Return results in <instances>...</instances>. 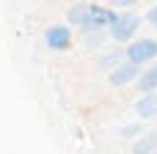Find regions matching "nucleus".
I'll use <instances>...</instances> for the list:
<instances>
[{"label":"nucleus","mask_w":157,"mask_h":154,"mask_svg":"<svg viewBox=\"0 0 157 154\" xmlns=\"http://www.w3.org/2000/svg\"><path fill=\"white\" fill-rule=\"evenodd\" d=\"M138 28H141V17H138V14H119V17L110 22L108 33H110L113 41H130V39L138 33Z\"/></svg>","instance_id":"1"},{"label":"nucleus","mask_w":157,"mask_h":154,"mask_svg":"<svg viewBox=\"0 0 157 154\" xmlns=\"http://www.w3.org/2000/svg\"><path fill=\"white\" fill-rule=\"evenodd\" d=\"M116 17H119V14H116L113 8L99 6V3H88V19H86V25H83V33H88V30H105V28H110V22H113Z\"/></svg>","instance_id":"2"},{"label":"nucleus","mask_w":157,"mask_h":154,"mask_svg":"<svg viewBox=\"0 0 157 154\" xmlns=\"http://www.w3.org/2000/svg\"><path fill=\"white\" fill-rule=\"evenodd\" d=\"M124 58L132 61V63H149V61H155L157 58V41L155 39H138V41L127 44Z\"/></svg>","instance_id":"3"},{"label":"nucleus","mask_w":157,"mask_h":154,"mask_svg":"<svg viewBox=\"0 0 157 154\" xmlns=\"http://www.w3.org/2000/svg\"><path fill=\"white\" fill-rule=\"evenodd\" d=\"M138 74H141V63H132V61H127V58H124V63H119V66H113V69H110L108 83H110L113 88H121V85L135 83V80H138Z\"/></svg>","instance_id":"4"},{"label":"nucleus","mask_w":157,"mask_h":154,"mask_svg":"<svg viewBox=\"0 0 157 154\" xmlns=\"http://www.w3.org/2000/svg\"><path fill=\"white\" fill-rule=\"evenodd\" d=\"M44 41H47V47H50V50L63 52V50H69V47H72V30H69L66 25H50V28H47V33H44Z\"/></svg>","instance_id":"5"},{"label":"nucleus","mask_w":157,"mask_h":154,"mask_svg":"<svg viewBox=\"0 0 157 154\" xmlns=\"http://www.w3.org/2000/svg\"><path fill=\"white\" fill-rule=\"evenodd\" d=\"M135 113H138L141 118L157 116V91H144V96L135 102Z\"/></svg>","instance_id":"6"},{"label":"nucleus","mask_w":157,"mask_h":154,"mask_svg":"<svg viewBox=\"0 0 157 154\" xmlns=\"http://www.w3.org/2000/svg\"><path fill=\"white\" fill-rule=\"evenodd\" d=\"M135 88H138L141 94H144V91H157V63H155V66H149V69H144V72L138 74Z\"/></svg>","instance_id":"7"},{"label":"nucleus","mask_w":157,"mask_h":154,"mask_svg":"<svg viewBox=\"0 0 157 154\" xmlns=\"http://www.w3.org/2000/svg\"><path fill=\"white\" fill-rule=\"evenodd\" d=\"M66 19H69L75 28L83 30V25H86V19H88V3H77V6H72L69 14H66Z\"/></svg>","instance_id":"8"},{"label":"nucleus","mask_w":157,"mask_h":154,"mask_svg":"<svg viewBox=\"0 0 157 154\" xmlns=\"http://www.w3.org/2000/svg\"><path fill=\"white\" fill-rule=\"evenodd\" d=\"M105 41V30H88L86 33V47H102Z\"/></svg>","instance_id":"9"},{"label":"nucleus","mask_w":157,"mask_h":154,"mask_svg":"<svg viewBox=\"0 0 157 154\" xmlns=\"http://www.w3.org/2000/svg\"><path fill=\"white\" fill-rule=\"evenodd\" d=\"M121 58H124V52H113V55H105V58H99V69H110V66H119L121 63Z\"/></svg>","instance_id":"10"},{"label":"nucleus","mask_w":157,"mask_h":154,"mask_svg":"<svg viewBox=\"0 0 157 154\" xmlns=\"http://www.w3.org/2000/svg\"><path fill=\"white\" fill-rule=\"evenodd\" d=\"M155 146H157V138L152 135V138H144L141 143H135V152H152Z\"/></svg>","instance_id":"11"},{"label":"nucleus","mask_w":157,"mask_h":154,"mask_svg":"<svg viewBox=\"0 0 157 154\" xmlns=\"http://www.w3.org/2000/svg\"><path fill=\"white\" fill-rule=\"evenodd\" d=\"M146 22H149V25H155V28H157V3L152 6V8H149V11H146Z\"/></svg>","instance_id":"12"},{"label":"nucleus","mask_w":157,"mask_h":154,"mask_svg":"<svg viewBox=\"0 0 157 154\" xmlns=\"http://www.w3.org/2000/svg\"><path fill=\"white\" fill-rule=\"evenodd\" d=\"M110 6H116V8H130V6H135L138 0H108Z\"/></svg>","instance_id":"13"},{"label":"nucleus","mask_w":157,"mask_h":154,"mask_svg":"<svg viewBox=\"0 0 157 154\" xmlns=\"http://www.w3.org/2000/svg\"><path fill=\"white\" fill-rule=\"evenodd\" d=\"M121 132H124V135H138V127H124Z\"/></svg>","instance_id":"14"}]
</instances>
